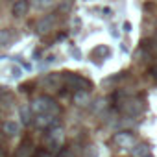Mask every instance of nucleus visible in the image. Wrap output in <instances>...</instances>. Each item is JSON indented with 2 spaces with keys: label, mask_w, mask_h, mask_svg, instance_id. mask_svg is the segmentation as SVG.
<instances>
[{
  "label": "nucleus",
  "mask_w": 157,
  "mask_h": 157,
  "mask_svg": "<svg viewBox=\"0 0 157 157\" xmlns=\"http://www.w3.org/2000/svg\"><path fill=\"white\" fill-rule=\"evenodd\" d=\"M32 111L35 115H41V113H50V115H57L59 109H57V104L54 98L50 96H37L32 104H30Z\"/></svg>",
  "instance_id": "nucleus-1"
},
{
  "label": "nucleus",
  "mask_w": 157,
  "mask_h": 157,
  "mask_svg": "<svg viewBox=\"0 0 157 157\" xmlns=\"http://www.w3.org/2000/svg\"><path fill=\"white\" fill-rule=\"evenodd\" d=\"M63 83L68 89H76V91H82V89H91V82H87L85 78L78 76V74H65L63 76Z\"/></svg>",
  "instance_id": "nucleus-2"
},
{
  "label": "nucleus",
  "mask_w": 157,
  "mask_h": 157,
  "mask_svg": "<svg viewBox=\"0 0 157 157\" xmlns=\"http://www.w3.org/2000/svg\"><path fill=\"white\" fill-rule=\"evenodd\" d=\"M120 111L128 117H139L144 111V105L140 100H133V98H126L120 102Z\"/></svg>",
  "instance_id": "nucleus-3"
},
{
  "label": "nucleus",
  "mask_w": 157,
  "mask_h": 157,
  "mask_svg": "<svg viewBox=\"0 0 157 157\" xmlns=\"http://www.w3.org/2000/svg\"><path fill=\"white\" fill-rule=\"evenodd\" d=\"M63 142H65V131L61 128H57V126L50 128V131L46 135V146L50 150H56V148L63 146Z\"/></svg>",
  "instance_id": "nucleus-4"
},
{
  "label": "nucleus",
  "mask_w": 157,
  "mask_h": 157,
  "mask_svg": "<svg viewBox=\"0 0 157 157\" xmlns=\"http://www.w3.org/2000/svg\"><path fill=\"white\" fill-rule=\"evenodd\" d=\"M33 124L39 129H50L57 124V115H50V113H41L33 117Z\"/></svg>",
  "instance_id": "nucleus-5"
},
{
  "label": "nucleus",
  "mask_w": 157,
  "mask_h": 157,
  "mask_svg": "<svg viewBox=\"0 0 157 157\" xmlns=\"http://www.w3.org/2000/svg\"><path fill=\"white\" fill-rule=\"evenodd\" d=\"M113 142H115L118 148H122V150H131V148L135 146V137H133L129 131H118V133H115Z\"/></svg>",
  "instance_id": "nucleus-6"
},
{
  "label": "nucleus",
  "mask_w": 157,
  "mask_h": 157,
  "mask_svg": "<svg viewBox=\"0 0 157 157\" xmlns=\"http://www.w3.org/2000/svg\"><path fill=\"white\" fill-rule=\"evenodd\" d=\"M54 26H56V17H54V15H44V17H41V19L37 21L35 30H37L39 33H48V32L54 30Z\"/></svg>",
  "instance_id": "nucleus-7"
},
{
  "label": "nucleus",
  "mask_w": 157,
  "mask_h": 157,
  "mask_svg": "<svg viewBox=\"0 0 157 157\" xmlns=\"http://www.w3.org/2000/svg\"><path fill=\"white\" fill-rule=\"evenodd\" d=\"M61 83H63V76L61 74H48V76H44V80H43V85L46 89H52V91L59 89Z\"/></svg>",
  "instance_id": "nucleus-8"
},
{
  "label": "nucleus",
  "mask_w": 157,
  "mask_h": 157,
  "mask_svg": "<svg viewBox=\"0 0 157 157\" xmlns=\"http://www.w3.org/2000/svg\"><path fill=\"white\" fill-rule=\"evenodd\" d=\"M30 10V2L28 0H15L11 6V15L13 17H24Z\"/></svg>",
  "instance_id": "nucleus-9"
},
{
  "label": "nucleus",
  "mask_w": 157,
  "mask_h": 157,
  "mask_svg": "<svg viewBox=\"0 0 157 157\" xmlns=\"http://www.w3.org/2000/svg\"><path fill=\"white\" fill-rule=\"evenodd\" d=\"M72 100H74V104H76V105H85V104H89V100H91V91H89V89L74 91Z\"/></svg>",
  "instance_id": "nucleus-10"
},
{
  "label": "nucleus",
  "mask_w": 157,
  "mask_h": 157,
  "mask_svg": "<svg viewBox=\"0 0 157 157\" xmlns=\"http://www.w3.org/2000/svg\"><path fill=\"white\" fill-rule=\"evenodd\" d=\"M21 131V124L17 120H6L2 124V133H6L8 137H15Z\"/></svg>",
  "instance_id": "nucleus-11"
},
{
  "label": "nucleus",
  "mask_w": 157,
  "mask_h": 157,
  "mask_svg": "<svg viewBox=\"0 0 157 157\" xmlns=\"http://www.w3.org/2000/svg\"><path fill=\"white\" fill-rule=\"evenodd\" d=\"M33 153V144L32 142H22L15 153V157H30Z\"/></svg>",
  "instance_id": "nucleus-12"
},
{
  "label": "nucleus",
  "mask_w": 157,
  "mask_h": 157,
  "mask_svg": "<svg viewBox=\"0 0 157 157\" xmlns=\"http://www.w3.org/2000/svg\"><path fill=\"white\" fill-rule=\"evenodd\" d=\"M150 153V146L148 144H135L131 148V155L133 157H146Z\"/></svg>",
  "instance_id": "nucleus-13"
},
{
  "label": "nucleus",
  "mask_w": 157,
  "mask_h": 157,
  "mask_svg": "<svg viewBox=\"0 0 157 157\" xmlns=\"http://www.w3.org/2000/svg\"><path fill=\"white\" fill-rule=\"evenodd\" d=\"M32 107L30 105H24V107H21V118H22V124H30V122H33V118H32Z\"/></svg>",
  "instance_id": "nucleus-14"
},
{
  "label": "nucleus",
  "mask_w": 157,
  "mask_h": 157,
  "mask_svg": "<svg viewBox=\"0 0 157 157\" xmlns=\"http://www.w3.org/2000/svg\"><path fill=\"white\" fill-rule=\"evenodd\" d=\"M32 4L37 10H48V8H52L56 4V0H32Z\"/></svg>",
  "instance_id": "nucleus-15"
},
{
  "label": "nucleus",
  "mask_w": 157,
  "mask_h": 157,
  "mask_svg": "<svg viewBox=\"0 0 157 157\" xmlns=\"http://www.w3.org/2000/svg\"><path fill=\"white\" fill-rule=\"evenodd\" d=\"M11 39H13L11 30H0V46L10 44V41H11Z\"/></svg>",
  "instance_id": "nucleus-16"
},
{
  "label": "nucleus",
  "mask_w": 157,
  "mask_h": 157,
  "mask_svg": "<svg viewBox=\"0 0 157 157\" xmlns=\"http://www.w3.org/2000/svg\"><path fill=\"white\" fill-rule=\"evenodd\" d=\"M56 157H76V155H74V153H72L70 150H61V151H59V153H57Z\"/></svg>",
  "instance_id": "nucleus-17"
},
{
  "label": "nucleus",
  "mask_w": 157,
  "mask_h": 157,
  "mask_svg": "<svg viewBox=\"0 0 157 157\" xmlns=\"http://www.w3.org/2000/svg\"><path fill=\"white\" fill-rule=\"evenodd\" d=\"M11 72H13V78H21V76H22V72H21V68H19V67H13V68H11Z\"/></svg>",
  "instance_id": "nucleus-18"
},
{
  "label": "nucleus",
  "mask_w": 157,
  "mask_h": 157,
  "mask_svg": "<svg viewBox=\"0 0 157 157\" xmlns=\"http://www.w3.org/2000/svg\"><path fill=\"white\" fill-rule=\"evenodd\" d=\"M122 28H124V32H126V33H129V32H131V22H128V21H126V22L122 24Z\"/></svg>",
  "instance_id": "nucleus-19"
},
{
  "label": "nucleus",
  "mask_w": 157,
  "mask_h": 157,
  "mask_svg": "<svg viewBox=\"0 0 157 157\" xmlns=\"http://www.w3.org/2000/svg\"><path fill=\"white\" fill-rule=\"evenodd\" d=\"M0 157H8V151L4 148H0Z\"/></svg>",
  "instance_id": "nucleus-20"
},
{
  "label": "nucleus",
  "mask_w": 157,
  "mask_h": 157,
  "mask_svg": "<svg viewBox=\"0 0 157 157\" xmlns=\"http://www.w3.org/2000/svg\"><path fill=\"white\" fill-rule=\"evenodd\" d=\"M72 56H76V57H80V50H78V48H76V50H72Z\"/></svg>",
  "instance_id": "nucleus-21"
},
{
  "label": "nucleus",
  "mask_w": 157,
  "mask_h": 157,
  "mask_svg": "<svg viewBox=\"0 0 157 157\" xmlns=\"http://www.w3.org/2000/svg\"><path fill=\"white\" fill-rule=\"evenodd\" d=\"M0 140H2V133H0Z\"/></svg>",
  "instance_id": "nucleus-22"
},
{
  "label": "nucleus",
  "mask_w": 157,
  "mask_h": 157,
  "mask_svg": "<svg viewBox=\"0 0 157 157\" xmlns=\"http://www.w3.org/2000/svg\"><path fill=\"white\" fill-rule=\"evenodd\" d=\"M146 157H151V155H150V153H148V155H146Z\"/></svg>",
  "instance_id": "nucleus-23"
}]
</instances>
